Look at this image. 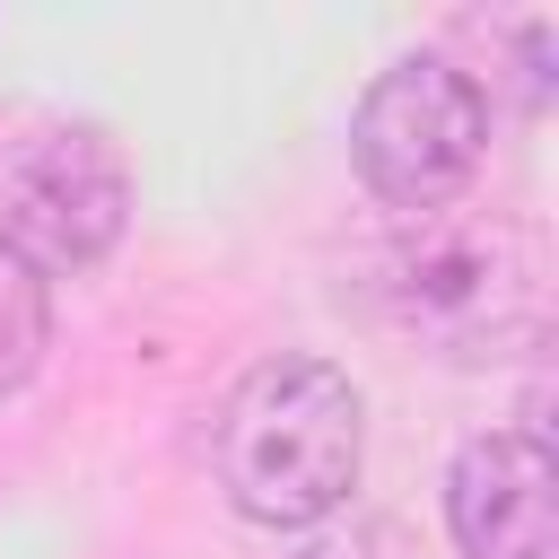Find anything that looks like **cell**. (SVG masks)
Wrapping results in <instances>:
<instances>
[{"label": "cell", "instance_id": "6da1fadb", "mask_svg": "<svg viewBox=\"0 0 559 559\" xmlns=\"http://www.w3.org/2000/svg\"><path fill=\"white\" fill-rule=\"evenodd\" d=\"M210 454H218V489L236 515L280 524V533L323 524L358 489L367 402L332 358H262L218 402Z\"/></svg>", "mask_w": 559, "mask_h": 559}, {"label": "cell", "instance_id": "7a4b0ae2", "mask_svg": "<svg viewBox=\"0 0 559 559\" xmlns=\"http://www.w3.org/2000/svg\"><path fill=\"white\" fill-rule=\"evenodd\" d=\"M384 288H393V314L454 358H498L507 341H524L542 323V262H533V236L507 218L428 210L393 245Z\"/></svg>", "mask_w": 559, "mask_h": 559}, {"label": "cell", "instance_id": "3957f363", "mask_svg": "<svg viewBox=\"0 0 559 559\" xmlns=\"http://www.w3.org/2000/svg\"><path fill=\"white\" fill-rule=\"evenodd\" d=\"M349 157H358V175L384 210L428 218L489 157V87L472 70H454L445 52H411V61L376 70V87L358 96Z\"/></svg>", "mask_w": 559, "mask_h": 559}, {"label": "cell", "instance_id": "277c9868", "mask_svg": "<svg viewBox=\"0 0 559 559\" xmlns=\"http://www.w3.org/2000/svg\"><path fill=\"white\" fill-rule=\"evenodd\" d=\"M131 218L122 148L96 122H0V245L35 271H87Z\"/></svg>", "mask_w": 559, "mask_h": 559}, {"label": "cell", "instance_id": "5b68a950", "mask_svg": "<svg viewBox=\"0 0 559 559\" xmlns=\"http://www.w3.org/2000/svg\"><path fill=\"white\" fill-rule=\"evenodd\" d=\"M445 524L463 559H550L559 463L533 428H480L445 463Z\"/></svg>", "mask_w": 559, "mask_h": 559}, {"label": "cell", "instance_id": "8992f818", "mask_svg": "<svg viewBox=\"0 0 559 559\" xmlns=\"http://www.w3.org/2000/svg\"><path fill=\"white\" fill-rule=\"evenodd\" d=\"M44 341H52V288H44V271L26 253L0 245V393H17L35 376Z\"/></svg>", "mask_w": 559, "mask_h": 559}]
</instances>
